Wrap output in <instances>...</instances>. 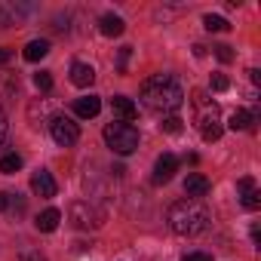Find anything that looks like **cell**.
<instances>
[{"label": "cell", "mask_w": 261, "mask_h": 261, "mask_svg": "<svg viewBox=\"0 0 261 261\" xmlns=\"http://www.w3.org/2000/svg\"><path fill=\"white\" fill-rule=\"evenodd\" d=\"M175 172H178V157H175V154H160L157 163H154V185L172 181Z\"/></svg>", "instance_id": "52a82bcc"}, {"label": "cell", "mask_w": 261, "mask_h": 261, "mask_svg": "<svg viewBox=\"0 0 261 261\" xmlns=\"http://www.w3.org/2000/svg\"><path fill=\"white\" fill-rule=\"evenodd\" d=\"M28 10L25 7H13V4H0V28H10V25H16L22 16H25Z\"/></svg>", "instance_id": "2e32d148"}, {"label": "cell", "mask_w": 261, "mask_h": 261, "mask_svg": "<svg viewBox=\"0 0 261 261\" xmlns=\"http://www.w3.org/2000/svg\"><path fill=\"white\" fill-rule=\"evenodd\" d=\"M215 59H218V62H224V65H227V62H233V46L218 43V46H215Z\"/></svg>", "instance_id": "7402d4cb"}, {"label": "cell", "mask_w": 261, "mask_h": 261, "mask_svg": "<svg viewBox=\"0 0 261 261\" xmlns=\"http://www.w3.org/2000/svg\"><path fill=\"white\" fill-rule=\"evenodd\" d=\"M200 133H203L206 142H218V139H221V123H218V120H212V123H200Z\"/></svg>", "instance_id": "ffe728a7"}, {"label": "cell", "mask_w": 261, "mask_h": 261, "mask_svg": "<svg viewBox=\"0 0 261 261\" xmlns=\"http://www.w3.org/2000/svg\"><path fill=\"white\" fill-rule=\"evenodd\" d=\"M249 80H252V83H261V71H258V68H249Z\"/></svg>", "instance_id": "4dcf8cb0"}, {"label": "cell", "mask_w": 261, "mask_h": 261, "mask_svg": "<svg viewBox=\"0 0 261 261\" xmlns=\"http://www.w3.org/2000/svg\"><path fill=\"white\" fill-rule=\"evenodd\" d=\"M98 111H101V98L98 95H80V98H74V114L80 120H92Z\"/></svg>", "instance_id": "9c48e42d"}, {"label": "cell", "mask_w": 261, "mask_h": 261, "mask_svg": "<svg viewBox=\"0 0 261 261\" xmlns=\"http://www.w3.org/2000/svg\"><path fill=\"white\" fill-rule=\"evenodd\" d=\"M181 261H212V255H206V252H188Z\"/></svg>", "instance_id": "4316f807"}, {"label": "cell", "mask_w": 261, "mask_h": 261, "mask_svg": "<svg viewBox=\"0 0 261 261\" xmlns=\"http://www.w3.org/2000/svg\"><path fill=\"white\" fill-rule=\"evenodd\" d=\"M209 86H212L215 92H224V89L230 86V80H227L224 74H212V80H209Z\"/></svg>", "instance_id": "d4e9b609"}, {"label": "cell", "mask_w": 261, "mask_h": 261, "mask_svg": "<svg viewBox=\"0 0 261 261\" xmlns=\"http://www.w3.org/2000/svg\"><path fill=\"white\" fill-rule=\"evenodd\" d=\"M19 169H22V157L19 154H4V157H0V172H4V175H13Z\"/></svg>", "instance_id": "ac0fdd59"}, {"label": "cell", "mask_w": 261, "mask_h": 261, "mask_svg": "<svg viewBox=\"0 0 261 261\" xmlns=\"http://www.w3.org/2000/svg\"><path fill=\"white\" fill-rule=\"evenodd\" d=\"M209 178L206 175H200V172H191L188 178H185V194L191 197V200H200V197H206L209 194Z\"/></svg>", "instance_id": "8fae6325"}, {"label": "cell", "mask_w": 261, "mask_h": 261, "mask_svg": "<svg viewBox=\"0 0 261 261\" xmlns=\"http://www.w3.org/2000/svg\"><path fill=\"white\" fill-rule=\"evenodd\" d=\"M10 59H13V53H10V49H7V46H0V65H7V62H10Z\"/></svg>", "instance_id": "f546056e"}, {"label": "cell", "mask_w": 261, "mask_h": 261, "mask_svg": "<svg viewBox=\"0 0 261 261\" xmlns=\"http://www.w3.org/2000/svg\"><path fill=\"white\" fill-rule=\"evenodd\" d=\"M59 221H62V212H59V209H43V212L34 218V227L43 230V233H53V230L59 227Z\"/></svg>", "instance_id": "9a60e30c"}, {"label": "cell", "mask_w": 261, "mask_h": 261, "mask_svg": "<svg viewBox=\"0 0 261 261\" xmlns=\"http://www.w3.org/2000/svg\"><path fill=\"white\" fill-rule=\"evenodd\" d=\"M129 56H133V46H123V49H120V59H117V71H120V74H126V68H129Z\"/></svg>", "instance_id": "cb8c5ba5"}, {"label": "cell", "mask_w": 261, "mask_h": 261, "mask_svg": "<svg viewBox=\"0 0 261 261\" xmlns=\"http://www.w3.org/2000/svg\"><path fill=\"white\" fill-rule=\"evenodd\" d=\"M22 56H25L28 62H40V59H46V56H49V40H43V37H40V40H31V43L25 46Z\"/></svg>", "instance_id": "e0dca14e"}, {"label": "cell", "mask_w": 261, "mask_h": 261, "mask_svg": "<svg viewBox=\"0 0 261 261\" xmlns=\"http://www.w3.org/2000/svg\"><path fill=\"white\" fill-rule=\"evenodd\" d=\"M163 129H166V133H172V136H175V133H181V120H178V117L172 114V117H166V120H163Z\"/></svg>", "instance_id": "484cf974"}, {"label": "cell", "mask_w": 261, "mask_h": 261, "mask_svg": "<svg viewBox=\"0 0 261 261\" xmlns=\"http://www.w3.org/2000/svg\"><path fill=\"white\" fill-rule=\"evenodd\" d=\"M166 221H169L172 233H178V237H197V233H203L209 227V209L200 200L188 197V200H178V203L169 206Z\"/></svg>", "instance_id": "7a4b0ae2"}, {"label": "cell", "mask_w": 261, "mask_h": 261, "mask_svg": "<svg viewBox=\"0 0 261 261\" xmlns=\"http://www.w3.org/2000/svg\"><path fill=\"white\" fill-rule=\"evenodd\" d=\"M142 101L154 114H175L185 105V89L172 74H154L142 83Z\"/></svg>", "instance_id": "6da1fadb"}, {"label": "cell", "mask_w": 261, "mask_h": 261, "mask_svg": "<svg viewBox=\"0 0 261 261\" xmlns=\"http://www.w3.org/2000/svg\"><path fill=\"white\" fill-rule=\"evenodd\" d=\"M49 133H53V142H56L59 148H74V145L80 142V126H77L71 117H65V114H53Z\"/></svg>", "instance_id": "5b68a950"}, {"label": "cell", "mask_w": 261, "mask_h": 261, "mask_svg": "<svg viewBox=\"0 0 261 261\" xmlns=\"http://www.w3.org/2000/svg\"><path fill=\"white\" fill-rule=\"evenodd\" d=\"M92 80H95V68L92 65H86V62H74L71 65V83L74 86L86 89V86H92Z\"/></svg>", "instance_id": "7c38bea8"}, {"label": "cell", "mask_w": 261, "mask_h": 261, "mask_svg": "<svg viewBox=\"0 0 261 261\" xmlns=\"http://www.w3.org/2000/svg\"><path fill=\"white\" fill-rule=\"evenodd\" d=\"M10 197H13L10 191H0V212H7V209H10Z\"/></svg>", "instance_id": "83f0119b"}, {"label": "cell", "mask_w": 261, "mask_h": 261, "mask_svg": "<svg viewBox=\"0 0 261 261\" xmlns=\"http://www.w3.org/2000/svg\"><path fill=\"white\" fill-rule=\"evenodd\" d=\"M7 129H10V123H7V114H4V111H0V142H4V139H7Z\"/></svg>", "instance_id": "f1b7e54d"}, {"label": "cell", "mask_w": 261, "mask_h": 261, "mask_svg": "<svg viewBox=\"0 0 261 261\" xmlns=\"http://www.w3.org/2000/svg\"><path fill=\"white\" fill-rule=\"evenodd\" d=\"M258 120V111H233L230 120H227V129H233V133H246V129H252V123Z\"/></svg>", "instance_id": "4fadbf2b"}, {"label": "cell", "mask_w": 261, "mask_h": 261, "mask_svg": "<svg viewBox=\"0 0 261 261\" xmlns=\"http://www.w3.org/2000/svg\"><path fill=\"white\" fill-rule=\"evenodd\" d=\"M16 261H46V255H43V252H37V249H22Z\"/></svg>", "instance_id": "603a6c76"}, {"label": "cell", "mask_w": 261, "mask_h": 261, "mask_svg": "<svg viewBox=\"0 0 261 261\" xmlns=\"http://www.w3.org/2000/svg\"><path fill=\"white\" fill-rule=\"evenodd\" d=\"M34 86H37L40 92H49V89H53V77H49V71H40V74H34Z\"/></svg>", "instance_id": "44dd1931"}, {"label": "cell", "mask_w": 261, "mask_h": 261, "mask_svg": "<svg viewBox=\"0 0 261 261\" xmlns=\"http://www.w3.org/2000/svg\"><path fill=\"white\" fill-rule=\"evenodd\" d=\"M237 191H240V203H243V209H249V212L261 209V191H258L255 178H240V181H237Z\"/></svg>", "instance_id": "8992f818"}, {"label": "cell", "mask_w": 261, "mask_h": 261, "mask_svg": "<svg viewBox=\"0 0 261 261\" xmlns=\"http://www.w3.org/2000/svg\"><path fill=\"white\" fill-rule=\"evenodd\" d=\"M31 191H34L37 197L49 200V197H56L59 185H56V178H53V175H49L46 169H40V172H34V175H31Z\"/></svg>", "instance_id": "ba28073f"}, {"label": "cell", "mask_w": 261, "mask_h": 261, "mask_svg": "<svg viewBox=\"0 0 261 261\" xmlns=\"http://www.w3.org/2000/svg\"><path fill=\"white\" fill-rule=\"evenodd\" d=\"M111 111H114L123 123H129V120H136V117H139L136 101H133V98H126V95H114V98H111Z\"/></svg>", "instance_id": "30bf717a"}, {"label": "cell", "mask_w": 261, "mask_h": 261, "mask_svg": "<svg viewBox=\"0 0 261 261\" xmlns=\"http://www.w3.org/2000/svg\"><path fill=\"white\" fill-rule=\"evenodd\" d=\"M203 25H206V31H215V34H218V31H230V22H227L224 16H212V13L203 16Z\"/></svg>", "instance_id": "d6986e66"}, {"label": "cell", "mask_w": 261, "mask_h": 261, "mask_svg": "<svg viewBox=\"0 0 261 261\" xmlns=\"http://www.w3.org/2000/svg\"><path fill=\"white\" fill-rule=\"evenodd\" d=\"M68 221H71L77 230H95V227L105 224V212H101L95 203H89V200H74V203L68 206Z\"/></svg>", "instance_id": "277c9868"}, {"label": "cell", "mask_w": 261, "mask_h": 261, "mask_svg": "<svg viewBox=\"0 0 261 261\" xmlns=\"http://www.w3.org/2000/svg\"><path fill=\"white\" fill-rule=\"evenodd\" d=\"M123 28H126V25H123V19H120L117 13H105V16L98 19V31H101L105 37H120Z\"/></svg>", "instance_id": "5bb4252c"}, {"label": "cell", "mask_w": 261, "mask_h": 261, "mask_svg": "<svg viewBox=\"0 0 261 261\" xmlns=\"http://www.w3.org/2000/svg\"><path fill=\"white\" fill-rule=\"evenodd\" d=\"M105 142H108V148L114 151V154H120V157H129L136 148H139V129L133 126V123H123V120H111L108 126H105Z\"/></svg>", "instance_id": "3957f363"}]
</instances>
